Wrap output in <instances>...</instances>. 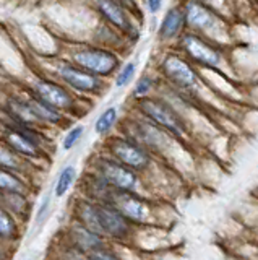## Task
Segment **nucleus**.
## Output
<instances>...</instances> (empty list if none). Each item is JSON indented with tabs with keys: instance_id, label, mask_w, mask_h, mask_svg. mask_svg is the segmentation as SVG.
Returning a JSON list of instances; mask_svg holds the SVG:
<instances>
[{
	"instance_id": "14",
	"label": "nucleus",
	"mask_w": 258,
	"mask_h": 260,
	"mask_svg": "<svg viewBox=\"0 0 258 260\" xmlns=\"http://www.w3.org/2000/svg\"><path fill=\"white\" fill-rule=\"evenodd\" d=\"M183 47L190 57H193V59L200 63L208 65V67H216V65H219V62H221L219 52H217L216 49H213L209 44L203 43V41L197 36H185Z\"/></svg>"
},
{
	"instance_id": "5",
	"label": "nucleus",
	"mask_w": 258,
	"mask_h": 260,
	"mask_svg": "<svg viewBox=\"0 0 258 260\" xmlns=\"http://www.w3.org/2000/svg\"><path fill=\"white\" fill-rule=\"evenodd\" d=\"M140 111L144 114V117L150 119V122H153L159 128H163L164 132L177 137L185 134V125L179 117V114L166 103L158 100H141Z\"/></svg>"
},
{
	"instance_id": "28",
	"label": "nucleus",
	"mask_w": 258,
	"mask_h": 260,
	"mask_svg": "<svg viewBox=\"0 0 258 260\" xmlns=\"http://www.w3.org/2000/svg\"><path fill=\"white\" fill-rule=\"evenodd\" d=\"M85 260H122L117 252H114L112 249H109L107 246H104L101 249H96L90 254L85 255Z\"/></svg>"
},
{
	"instance_id": "19",
	"label": "nucleus",
	"mask_w": 258,
	"mask_h": 260,
	"mask_svg": "<svg viewBox=\"0 0 258 260\" xmlns=\"http://www.w3.org/2000/svg\"><path fill=\"white\" fill-rule=\"evenodd\" d=\"M20 238V223L9 210L0 205V242L9 244Z\"/></svg>"
},
{
	"instance_id": "11",
	"label": "nucleus",
	"mask_w": 258,
	"mask_h": 260,
	"mask_svg": "<svg viewBox=\"0 0 258 260\" xmlns=\"http://www.w3.org/2000/svg\"><path fill=\"white\" fill-rule=\"evenodd\" d=\"M59 75L67 85L75 88L77 91L96 93V91H99L102 86L101 80L96 75H93V73L86 72L83 69L71 67V65H62L59 69Z\"/></svg>"
},
{
	"instance_id": "7",
	"label": "nucleus",
	"mask_w": 258,
	"mask_h": 260,
	"mask_svg": "<svg viewBox=\"0 0 258 260\" xmlns=\"http://www.w3.org/2000/svg\"><path fill=\"white\" fill-rule=\"evenodd\" d=\"M107 203L116 207L132 224H144L151 218V210L148 202L143 197H140L136 192L112 190Z\"/></svg>"
},
{
	"instance_id": "4",
	"label": "nucleus",
	"mask_w": 258,
	"mask_h": 260,
	"mask_svg": "<svg viewBox=\"0 0 258 260\" xmlns=\"http://www.w3.org/2000/svg\"><path fill=\"white\" fill-rule=\"evenodd\" d=\"M60 241L63 246L78 252L80 255H86L96 249L107 246V241L104 239L102 236L88 230L86 226L75 221V219H71V221L63 228Z\"/></svg>"
},
{
	"instance_id": "26",
	"label": "nucleus",
	"mask_w": 258,
	"mask_h": 260,
	"mask_svg": "<svg viewBox=\"0 0 258 260\" xmlns=\"http://www.w3.org/2000/svg\"><path fill=\"white\" fill-rule=\"evenodd\" d=\"M117 122V109L107 108L94 122V132L98 135H107Z\"/></svg>"
},
{
	"instance_id": "15",
	"label": "nucleus",
	"mask_w": 258,
	"mask_h": 260,
	"mask_svg": "<svg viewBox=\"0 0 258 260\" xmlns=\"http://www.w3.org/2000/svg\"><path fill=\"white\" fill-rule=\"evenodd\" d=\"M71 219H75V221L86 226L88 230L102 236L99 228V219H98V207H96L94 202L86 200L83 197L75 199L73 205H71Z\"/></svg>"
},
{
	"instance_id": "16",
	"label": "nucleus",
	"mask_w": 258,
	"mask_h": 260,
	"mask_svg": "<svg viewBox=\"0 0 258 260\" xmlns=\"http://www.w3.org/2000/svg\"><path fill=\"white\" fill-rule=\"evenodd\" d=\"M7 109L12 117V124H17L21 127H29V128H36L41 122L38 120L34 116L33 109L29 108L28 100H17V98H12L7 103Z\"/></svg>"
},
{
	"instance_id": "18",
	"label": "nucleus",
	"mask_w": 258,
	"mask_h": 260,
	"mask_svg": "<svg viewBox=\"0 0 258 260\" xmlns=\"http://www.w3.org/2000/svg\"><path fill=\"white\" fill-rule=\"evenodd\" d=\"M28 104H29V108L33 109L34 116L38 117V120L41 122V124L57 125L63 120V116H62L60 111L54 109L52 106H49V104H46L44 101H41L34 94H31L28 98Z\"/></svg>"
},
{
	"instance_id": "6",
	"label": "nucleus",
	"mask_w": 258,
	"mask_h": 260,
	"mask_svg": "<svg viewBox=\"0 0 258 260\" xmlns=\"http://www.w3.org/2000/svg\"><path fill=\"white\" fill-rule=\"evenodd\" d=\"M96 207H98V219L104 239L125 241L130 238L133 224L116 207H112L110 203H96Z\"/></svg>"
},
{
	"instance_id": "32",
	"label": "nucleus",
	"mask_w": 258,
	"mask_h": 260,
	"mask_svg": "<svg viewBox=\"0 0 258 260\" xmlns=\"http://www.w3.org/2000/svg\"><path fill=\"white\" fill-rule=\"evenodd\" d=\"M161 4H163V0H148V8L151 13H156L159 8H161Z\"/></svg>"
},
{
	"instance_id": "25",
	"label": "nucleus",
	"mask_w": 258,
	"mask_h": 260,
	"mask_svg": "<svg viewBox=\"0 0 258 260\" xmlns=\"http://www.w3.org/2000/svg\"><path fill=\"white\" fill-rule=\"evenodd\" d=\"M98 5L101 8V12L107 16V20H110L114 24L120 28L127 26V20H125V13L120 10V7H117L112 0H98Z\"/></svg>"
},
{
	"instance_id": "12",
	"label": "nucleus",
	"mask_w": 258,
	"mask_h": 260,
	"mask_svg": "<svg viewBox=\"0 0 258 260\" xmlns=\"http://www.w3.org/2000/svg\"><path fill=\"white\" fill-rule=\"evenodd\" d=\"M163 70L175 85L182 88H192L197 83V75L190 65L177 55H169L163 62Z\"/></svg>"
},
{
	"instance_id": "9",
	"label": "nucleus",
	"mask_w": 258,
	"mask_h": 260,
	"mask_svg": "<svg viewBox=\"0 0 258 260\" xmlns=\"http://www.w3.org/2000/svg\"><path fill=\"white\" fill-rule=\"evenodd\" d=\"M33 94L60 112L73 108V96L65 88H62L57 83H52V81H38L34 85Z\"/></svg>"
},
{
	"instance_id": "23",
	"label": "nucleus",
	"mask_w": 258,
	"mask_h": 260,
	"mask_svg": "<svg viewBox=\"0 0 258 260\" xmlns=\"http://www.w3.org/2000/svg\"><path fill=\"white\" fill-rule=\"evenodd\" d=\"M75 179H77V169L73 166L68 165V166L63 168L59 173L57 181H55V184H54V195H55V199L65 197V195L68 193V190L71 189V185H73Z\"/></svg>"
},
{
	"instance_id": "3",
	"label": "nucleus",
	"mask_w": 258,
	"mask_h": 260,
	"mask_svg": "<svg viewBox=\"0 0 258 260\" xmlns=\"http://www.w3.org/2000/svg\"><path fill=\"white\" fill-rule=\"evenodd\" d=\"M110 158L119 161L135 173H143L151 166V154L140 143L127 137H110L104 143Z\"/></svg>"
},
{
	"instance_id": "24",
	"label": "nucleus",
	"mask_w": 258,
	"mask_h": 260,
	"mask_svg": "<svg viewBox=\"0 0 258 260\" xmlns=\"http://www.w3.org/2000/svg\"><path fill=\"white\" fill-rule=\"evenodd\" d=\"M182 23H183V15L179 10H171L166 15L163 24H161L159 35L163 36V38H166V39L174 38L177 32L180 31Z\"/></svg>"
},
{
	"instance_id": "13",
	"label": "nucleus",
	"mask_w": 258,
	"mask_h": 260,
	"mask_svg": "<svg viewBox=\"0 0 258 260\" xmlns=\"http://www.w3.org/2000/svg\"><path fill=\"white\" fill-rule=\"evenodd\" d=\"M112 190L114 189H110L99 176H96L91 171H86L82 177V181H80L82 197L86 200H91L94 203H107Z\"/></svg>"
},
{
	"instance_id": "20",
	"label": "nucleus",
	"mask_w": 258,
	"mask_h": 260,
	"mask_svg": "<svg viewBox=\"0 0 258 260\" xmlns=\"http://www.w3.org/2000/svg\"><path fill=\"white\" fill-rule=\"evenodd\" d=\"M185 16H187V21L195 28H208L214 23V16L211 15V12L198 2H190L187 5Z\"/></svg>"
},
{
	"instance_id": "22",
	"label": "nucleus",
	"mask_w": 258,
	"mask_h": 260,
	"mask_svg": "<svg viewBox=\"0 0 258 260\" xmlns=\"http://www.w3.org/2000/svg\"><path fill=\"white\" fill-rule=\"evenodd\" d=\"M0 169L12 171L15 174H23L25 171V159L13 153L10 148H7L4 143H0Z\"/></svg>"
},
{
	"instance_id": "21",
	"label": "nucleus",
	"mask_w": 258,
	"mask_h": 260,
	"mask_svg": "<svg viewBox=\"0 0 258 260\" xmlns=\"http://www.w3.org/2000/svg\"><path fill=\"white\" fill-rule=\"evenodd\" d=\"M0 192H20L28 193L29 187L23 181V177L12 173V171L0 169Z\"/></svg>"
},
{
	"instance_id": "8",
	"label": "nucleus",
	"mask_w": 258,
	"mask_h": 260,
	"mask_svg": "<svg viewBox=\"0 0 258 260\" xmlns=\"http://www.w3.org/2000/svg\"><path fill=\"white\" fill-rule=\"evenodd\" d=\"M73 60L80 69L93 73V75L106 77L119 67V59L106 51H80L73 54Z\"/></svg>"
},
{
	"instance_id": "17",
	"label": "nucleus",
	"mask_w": 258,
	"mask_h": 260,
	"mask_svg": "<svg viewBox=\"0 0 258 260\" xmlns=\"http://www.w3.org/2000/svg\"><path fill=\"white\" fill-rule=\"evenodd\" d=\"M0 205L21 221H26L31 211V200L28 193L20 192H0Z\"/></svg>"
},
{
	"instance_id": "2",
	"label": "nucleus",
	"mask_w": 258,
	"mask_h": 260,
	"mask_svg": "<svg viewBox=\"0 0 258 260\" xmlns=\"http://www.w3.org/2000/svg\"><path fill=\"white\" fill-rule=\"evenodd\" d=\"M0 137L7 148L23 159H43L44 156V140L36 128L10 124L4 127Z\"/></svg>"
},
{
	"instance_id": "27",
	"label": "nucleus",
	"mask_w": 258,
	"mask_h": 260,
	"mask_svg": "<svg viewBox=\"0 0 258 260\" xmlns=\"http://www.w3.org/2000/svg\"><path fill=\"white\" fill-rule=\"evenodd\" d=\"M83 132H85V127H83V125H77V127H73V128H70L68 132H67V135L63 137L62 148L65 150V151H70L80 140H82Z\"/></svg>"
},
{
	"instance_id": "29",
	"label": "nucleus",
	"mask_w": 258,
	"mask_h": 260,
	"mask_svg": "<svg viewBox=\"0 0 258 260\" xmlns=\"http://www.w3.org/2000/svg\"><path fill=\"white\" fill-rule=\"evenodd\" d=\"M135 63L133 62H130V63H127L125 67L120 70V73L117 75V80H116V85L120 88V86H125L128 81H130L132 78H133V75H135Z\"/></svg>"
},
{
	"instance_id": "30",
	"label": "nucleus",
	"mask_w": 258,
	"mask_h": 260,
	"mask_svg": "<svg viewBox=\"0 0 258 260\" xmlns=\"http://www.w3.org/2000/svg\"><path fill=\"white\" fill-rule=\"evenodd\" d=\"M151 86H153V80L148 77H143L138 80V83L135 86V96L136 98H143L146 96L151 91Z\"/></svg>"
},
{
	"instance_id": "31",
	"label": "nucleus",
	"mask_w": 258,
	"mask_h": 260,
	"mask_svg": "<svg viewBox=\"0 0 258 260\" xmlns=\"http://www.w3.org/2000/svg\"><path fill=\"white\" fill-rule=\"evenodd\" d=\"M49 203H51V197L47 195V197H44V202H43V205H41V208H39V211H38V215H36V221H41V218H43V215H46L47 213V208H49Z\"/></svg>"
},
{
	"instance_id": "33",
	"label": "nucleus",
	"mask_w": 258,
	"mask_h": 260,
	"mask_svg": "<svg viewBox=\"0 0 258 260\" xmlns=\"http://www.w3.org/2000/svg\"><path fill=\"white\" fill-rule=\"evenodd\" d=\"M26 260H29V258H26Z\"/></svg>"
},
{
	"instance_id": "10",
	"label": "nucleus",
	"mask_w": 258,
	"mask_h": 260,
	"mask_svg": "<svg viewBox=\"0 0 258 260\" xmlns=\"http://www.w3.org/2000/svg\"><path fill=\"white\" fill-rule=\"evenodd\" d=\"M133 135H128L127 138H130V140L140 143L143 148H146L148 151L150 150H155V151H159L161 148H164L167 145V135L163 128H159L158 125H155L153 122H136L133 125Z\"/></svg>"
},
{
	"instance_id": "1",
	"label": "nucleus",
	"mask_w": 258,
	"mask_h": 260,
	"mask_svg": "<svg viewBox=\"0 0 258 260\" xmlns=\"http://www.w3.org/2000/svg\"><path fill=\"white\" fill-rule=\"evenodd\" d=\"M91 173L99 176L110 189L119 192H136L140 185L138 173L120 165L109 154H99L90 161Z\"/></svg>"
}]
</instances>
